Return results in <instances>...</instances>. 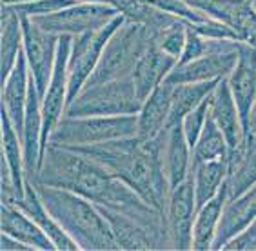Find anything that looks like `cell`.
I'll return each mask as SVG.
<instances>
[{
  "instance_id": "cell-5",
  "label": "cell",
  "mask_w": 256,
  "mask_h": 251,
  "mask_svg": "<svg viewBox=\"0 0 256 251\" xmlns=\"http://www.w3.org/2000/svg\"><path fill=\"white\" fill-rule=\"evenodd\" d=\"M133 77L86 86L66 109L68 117H118L138 115L142 109Z\"/></svg>"
},
{
  "instance_id": "cell-32",
  "label": "cell",
  "mask_w": 256,
  "mask_h": 251,
  "mask_svg": "<svg viewBox=\"0 0 256 251\" xmlns=\"http://www.w3.org/2000/svg\"><path fill=\"white\" fill-rule=\"evenodd\" d=\"M222 251H256V220L232 236Z\"/></svg>"
},
{
  "instance_id": "cell-7",
  "label": "cell",
  "mask_w": 256,
  "mask_h": 251,
  "mask_svg": "<svg viewBox=\"0 0 256 251\" xmlns=\"http://www.w3.org/2000/svg\"><path fill=\"white\" fill-rule=\"evenodd\" d=\"M124 20L126 19L122 15H116L109 24H106L100 30L73 37L71 53H69L68 60V106L86 88L89 77L93 75V71L98 66L104 48L109 42V39L113 37L114 31L122 26Z\"/></svg>"
},
{
  "instance_id": "cell-15",
  "label": "cell",
  "mask_w": 256,
  "mask_h": 251,
  "mask_svg": "<svg viewBox=\"0 0 256 251\" xmlns=\"http://www.w3.org/2000/svg\"><path fill=\"white\" fill-rule=\"evenodd\" d=\"M160 142H162L164 171L172 191L191 175L192 148L189 146L188 137L184 133L182 122L171 124L164 129L160 135Z\"/></svg>"
},
{
  "instance_id": "cell-35",
  "label": "cell",
  "mask_w": 256,
  "mask_h": 251,
  "mask_svg": "<svg viewBox=\"0 0 256 251\" xmlns=\"http://www.w3.org/2000/svg\"><path fill=\"white\" fill-rule=\"evenodd\" d=\"M256 128V104H254V109H252V117H251V129Z\"/></svg>"
},
{
  "instance_id": "cell-33",
  "label": "cell",
  "mask_w": 256,
  "mask_h": 251,
  "mask_svg": "<svg viewBox=\"0 0 256 251\" xmlns=\"http://www.w3.org/2000/svg\"><path fill=\"white\" fill-rule=\"evenodd\" d=\"M0 249L2 251H33V247L26 242L16 240L15 236L8 235V233H2L0 235Z\"/></svg>"
},
{
  "instance_id": "cell-12",
  "label": "cell",
  "mask_w": 256,
  "mask_h": 251,
  "mask_svg": "<svg viewBox=\"0 0 256 251\" xmlns=\"http://www.w3.org/2000/svg\"><path fill=\"white\" fill-rule=\"evenodd\" d=\"M211 117L222 129L224 137L229 146V171L240 160L244 148H246V131L242 124L240 111L234 102L227 79H220L216 88L211 95Z\"/></svg>"
},
{
  "instance_id": "cell-18",
  "label": "cell",
  "mask_w": 256,
  "mask_h": 251,
  "mask_svg": "<svg viewBox=\"0 0 256 251\" xmlns=\"http://www.w3.org/2000/svg\"><path fill=\"white\" fill-rule=\"evenodd\" d=\"M172 106V84L164 80L153 93L144 100L142 109L138 113V133L142 140H151L162 135L169 126Z\"/></svg>"
},
{
  "instance_id": "cell-21",
  "label": "cell",
  "mask_w": 256,
  "mask_h": 251,
  "mask_svg": "<svg viewBox=\"0 0 256 251\" xmlns=\"http://www.w3.org/2000/svg\"><path fill=\"white\" fill-rule=\"evenodd\" d=\"M98 207L102 209L104 217L108 218L120 249H129V251L160 249L156 236L149 231L142 222H138L136 218L129 217V215H126L122 211L111 209V207H104V206Z\"/></svg>"
},
{
  "instance_id": "cell-26",
  "label": "cell",
  "mask_w": 256,
  "mask_h": 251,
  "mask_svg": "<svg viewBox=\"0 0 256 251\" xmlns=\"http://www.w3.org/2000/svg\"><path fill=\"white\" fill-rule=\"evenodd\" d=\"M192 184H194V197H196V211L216 197L229 177V160H209V162H196L191 166Z\"/></svg>"
},
{
  "instance_id": "cell-8",
  "label": "cell",
  "mask_w": 256,
  "mask_h": 251,
  "mask_svg": "<svg viewBox=\"0 0 256 251\" xmlns=\"http://www.w3.org/2000/svg\"><path fill=\"white\" fill-rule=\"evenodd\" d=\"M116 15H120L118 10L108 2H76L51 15L33 17V20L44 31L56 37H78L88 31L100 30Z\"/></svg>"
},
{
  "instance_id": "cell-1",
  "label": "cell",
  "mask_w": 256,
  "mask_h": 251,
  "mask_svg": "<svg viewBox=\"0 0 256 251\" xmlns=\"http://www.w3.org/2000/svg\"><path fill=\"white\" fill-rule=\"evenodd\" d=\"M26 178L48 184V186L64 187L89 198L96 206L111 207L126 213L129 217L136 218L138 222H142L156 236L160 249H169L166 215L154 209L153 206H149L124 180L113 177L100 164L73 149L48 144L42 155L38 173L34 177Z\"/></svg>"
},
{
  "instance_id": "cell-3",
  "label": "cell",
  "mask_w": 256,
  "mask_h": 251,
  "mask_svg": "<svg viewBox=\"0 0 256 251\" xmlns=\"http://www.w3.org/2000/svg\"><path fill=\"white\" fill-rule=\"evenodd\" d=\"M28 180V178H26ZM51 217L64 227L68 235L84 251L120 249L108 218L94 202L64 187L48 186L30 180Z\"/></svg>"
},
{
  "instance_id": "cell-16",
  "label": "cell",
  "mask_w": 256,
  "mask_h": 251,
  "mask_svg": "<svg viewBox=\"0 0 256 251\" xmlns=\"http://www.w3.org/2000/svg\"><path fill=\"white\" fill-rule=\"evenodd\" d=\"M30 66H28V59H26L24 50H22L15 68L11 69L8 79L2 82V100H0V106L8 113V117L11 118V122H13V126L20 133V137H22V128H24L26 104H28V95H30Z\"/></svg>"
},
{
  "instance_id": "cell-6",
  "label": "cell",
  "mask_w": 256,
  "mask_h": 251,
  "mask_svg": "<svg viewBox=\"0 0 256 251\" xmlns=\"http://www.w3.org/2000/svg\"><path fill=\"white\" fill-rule=\"evenodd\" d=\"M138 133V115L118 117H64L50 137L54 146H89L114 138L134 137Z\"/></svg>"
},
{
  "instance_id": "cell-25",
  "label": "cell",
  "mask_w": 256,
  "mask_h": 251,
  "mask_svg": "<svg viewBox=\"0 0 256 251\" xmlns=\"http://www.w3.org/2000/svg\"><path fill=\"white\" fill-rule=\"evenodd\" d=\"M0 135H2V158L11 169L16 189V202H18L26 193L24 148H22V137L4 109H0Z\"/></svg>"
},
{
  "instance_id": "cell-14",
  "label": "cell",
  "mask_w": 256,
  "mask_h": 251,
  "mask_svg": "<svg viewBox=\"0 0 256 251\" xmlns=\"http://www.w3.org/2000/svg\"><path fill=\"white\" fill-rule=\"evenodd\" d=\"M231 93L240 111L246 137L251 133V117L256 104V48L249 42H240L238 62L227 77Z\"/></svg>"
},
{
  "instance_id": "cell-23",
  "label": "cell",
  "mask_w": 256,
  "mask_h": 251,
  "mask_svg": "<svg viewBox=\"0 0 256 251\" xmlns=\"http://www.w3.org/2000/svg\"><path fill=\"white\" fill-rule=\"evenodd\" d=\"M24 50L22 19L11 6L2 4L0 11V80L4 82L15 68Z\"/></svg>"
},
{
  "instance_id": "cell-24",
  "label": "cell",
  "mask_w": 256,
  "mask_h": 251,
  "mask_svg": "<svg viewBox=\"0 0 256 251\" xmlns=\"http://www.w3.org/2000/svg\"><path fill=\"white\" fill-rule=\"evenodd\" d=\"M227 198H229V193H227L226 182L216 197L206 202L196 211L194 226H192V249L194 251H211Z\"/></svg>"
},
{
  "instance_id": "cell-19",
  "label": "cell",
  "mask_w": 256,
  "mask_h": 251,
  "mask_svg": "<svg viewBox=\"0 0 256 251\" xmlns=\"http://www.w3.org/2000/svg\"><path fill=\"white\" fill-rule=\"evenodd\" d=\"M0 227H2V233H8V235L15 236L16 240L30 244L33 249H56L50 235L24 209H20L15 204H10V202L0 204Z\"/></svg>"
},
{
  "instance_id": "cell-17",
  "label": "cell",
  "mask_w": 256,
  "mask_h": 251,
  "mask_svg": "<svg viewBox=\"0 0 256 251\" xmlns=\"http://www.w3.org/2000/svg\"><path fill=\"white\" fill-rule=\"evenodd\" d=\"M256 220V184L236 198H227L211 251L224 249L232 236Z\"/></svg>"
},
{
  "instance_id": "cell-34",
  "label": "cell",
  "mask_w": 256,
  "mask_h": 251,
  "mask_svg": "<svg viewBox=\"0 0 256 251\" xmlns=\"http://www.w3.org/2000/svg\"><path fill=\"white\" fill-rule=\"evenodd\" d=\"M22 2H31V0H2V4H8V6L22 4Z\"/></svg>"
},
{
  "instance_id": "cell-4",
  "label": "cell",
  "mask_w": 256,
  "mask_h": 251,
  "mask_svg": "<svg viewBox=\"0 0 256 251\" xmlns=\"http://www.w3.org/2000/svg\"><path fill=\"white\" fill-rule=\"evenodd\" d=\"M153 44V31L142 24L124 20L104 48L100 62L86 86L133 77L138 60Z\"/></svg>"
},
{
  "instance_id": "cell-22",
  "label": "cell",
  "mask_w": 256,
  "mask_h": 251,
  "mask_svg": "<svg viewBox=\"0 0 256 251\" xmlns=\"http://www.w3.org/2000/svg\"><path fill=\"white\" fill-rule=\"evenodd\" d=\"M15 206H18L20 209H24L31 218H33L36 224H38L42 229H44L50 238L53 240L54 247L58 251H76L80 249L78 244L68 235L64 227L60 226L58 222L51 217V213L48 211V207L44 206V202L40 198L38 191L34 189V186L26 180V193L24 197L20 198L18 202H15Z\"/></svg>"
},
{
  "instance_id": "cell-31",
  "label": "cell",
  "mask_w": 256,
  "mask_h": 251,
  "mask_svg": "<svg viewBox=\"0 0 256 251\" xmlns=\"http://www.w3.org/2000/svg\"><path fill=\"white\" fill-rule=\"evenodd\" d=\"M78 0H31V2H22V4H13L11 8L18 13L20 17H42L51 15L56 11L69 8V6L76 4ZM8 6V4H6Z\"/></svg>"
},
{
  "instance_id": "cell-13",
  "label": "cell",
  "mask_w": 256,
  "mask_h": 251,
  "mask_svg": "<svg viewBox=\"0 0 256 251\" xmlns=\"http://www.w3.org/2000/svg\"><path fill=\"white\" fill-rule=\"evenodd\" d=\"M242 42V40H240ZM240 42L227 50L211 51L200 59L189 60L184 64H176L168 75L166 82L176 86V84L188 82H207V80L227 79L238 62V48Z\"/></svg>"
},
{
  "instance_id": "cell-11",
  "label": "cell",
  "mask_w": 256,
  "mask_h": 251,
  "mask_svg": "<svg viewBox=\"0 0 256 251\" xmlns=\"http://www.w3.org/2000/svg\"><path fill=\"white\" fill-rule=\"evenodd\" d=\"M196 218V197L192 175H189L180 186L169 195L166 207V226H168L169 249H192V226Z\"/></svg>"
},
{
  "instance_id": "cell-2",
  "label": "cell",
  "mask_w": 256,
  "mask_h": 251,
  "mask_svg": "<svg viewBox=\"0 0 256 251\" xmlns=\"http://www.w3.org/2000/svg\"><path fill=\"white\" fill-rule=\"evenodd\" d=\"M69 149L100 164L134 189L149 206L166 215L171 186L164 171L160 137L142 140L134 135L89 146H71Z\"/></svg>"
},
{
  "instance_id": "cell-28",
  "label": "cell",
  "mask_w": 256,
  "mask_h": 251,
  "mask_svg": "<svg viewBox=\"0 0 256 251\" xmlns=\"http://www.w3.org/2000/svg\"><path fill=\"white\" fill-rule=\"evenodd\" d=\"M256 184V128L246 137V148L240 160L227 177V193L229 198H236L244 191Z\"/></svg>"
},
{
  "instance_id": "cell-10",
  "label": "cell",
  "mask_w": 256,
  "mask_h": 251,
  "mask_svg": "<svg viewBox=\"0 0 256 251\" xmlns=\"http://www.w3.org/2000/svg\"><path fill=\"white\" fill-rule=\"evenodd\" d=\"M20 19H22V31H24V55L28 59L31 79L34 80L38 93L44 99L54 69L60 37L44 31L30 17H20Z\"/></svg>"
},
{
  "instance_id": "cell-20",
  "label": "cell",
  "mask_w": 256,
  "mask_h": 251,
  "mask_svg": "<svg viewBox=\"0 0 256 251\" xmlns=\"http://www.w3.org/2000/svg\"><path fill=\"white\" fill-rule=\"evenodd\" d=\"M178 64V59L168 55L164 50H160L156 44H151L148 51L138 60L136 68L133 71V82L136 88L138 97L142 102L153 93V89L158 88L168 75L172 71V68Z\"/></svg>"
},
{
  "instance_id": "cell-27",
  "label": "cell",
  "mask_w": 256,
  "mask_h": 251,
  "mask_svg": "<svg viewBox=\"0 0 256 251\" xmlns=\"http://www.w3.org/2000/svg\"><path fill=\"white\" fill-rule=\"evenodd\" d=\"M220 80H207V82H188V84H176L172 86V106H171V124H180L184 117L198 108L209 95L214 91L216 84Z\"/></svg>"
},
{
  "instance_id": "cell-29",
  "label": "cell",
  "mask_w": 256,
  "mask_h": 251,
  "mask_svg": "<svg viewBox=\"0 0 256 251\" xmlns=\"http://www.w3.org/2000/svg\"><path fill=\"white\" fill-rule=\"evenodd\" d=\"M229 160V146L224 137L222 129L218 128L214 118L209 115L204 131L200 138L196 140L194 148H192V164L196 162H209V160Z\"/></svg>"
},
{
  "instance_id": "cell-9",
  "label": "cell",
  "mask_w": 256,
  "mask_h": 251,
  "mask_svg": "<svg viewBox=\"0 0 256 251\" xmlns=\"http://www.w3.org/2000/svg\"><path fill=\"white\" fill-rule=\"evenodd\" d=\"M71 44H73V37L69 35L60 37L51 82L42 99V155L50 144L53 129L56 128V124L60 122V118L64 117L68 109V60L71 53Z\"/></svg>"
},
{
  "instance_id": "cell-36",
  "label": "cell",
  "mask_w": 256,
  "mask_h": 251,
  "mask_svg": "<svg viewBox=\"0 0 256 251\" xmlns=\"http://www.w3.org/2000/svg\"><path fill=\"white\" fill-rule=\"evenodd\" d=\"M247 2H249V4H251V8H252V10L256 11V0H247Z\"/></svg>"
},
{
  "instance_id": "cell-30",
  "label": "cell",
  "mask_w": 256,
  "mask_h": 251,
  "mask_svg": "<svg viewBox=\"0 0 256 251\" xmlns=\"http://www.w3.org/2000/svg\"><path fill=\"white\" fill-rule=\"evenodd\" d=\"M211 95H209V99L204 100L198 108L189 111L182 120L184 133L188 137V142L191 148H194V144H196V140L200 138V135H202V131H204V126H206L207 118L211 115Z\"/></svg>"
}]
</instances>
